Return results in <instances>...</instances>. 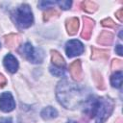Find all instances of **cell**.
Returning a JSON list of instances; mask_svg holds the SVG:
<instances>
[{
    "label": "cell",
    "instance_id": "obj_14",
    "mask_svg": "<svg viewBox=\"0 0 123 123\" xmlns=\"http://www.w3.org/2000/svg\"><path fill=\"white\" fill-rule=\"evenodd\" d=\"M40 114L43 119H52L58 115V111L53 107H46L41 111Z\"/></svg>",
    "mask_w": 123,
    "mask_h": 123
},
{
    "label": "cell",
    "instance_id": "obj_6",
    "mask_svg": "<svg viewBox=\"0 0 123 123\" xmlns=\"http://www.w3.org/2000/svg\"><path fill=\"white\" fill-rule=\"evenodd\" d=\"M15 108V102L10 92H3L0 95V110L4 112H10Z\"/></svg>",
    "mask_w": 123,
    "mask_h": 123
},
{
    "label": "cell",
    "instance_id": "obj_10",
    "mask_svg": "<svg viewBox=\"0 0 123 123\" xmlns=\"http://www.w3.org/2000/svg\"><path fill=\"white\" fill-rule=\"evenodd\" d=\"M79 29V19L77 17H71L66 20V30L69 35H75Z\"/></svg>",
    "mask_w": 123,
    "mask_h": 123
},
{
    "label": "cell",
    "instance_id": "obj_20",
    "mask_svg": "<svg viewBox=\"0 0 123 123\" xmlns=\"http://www.w3.org/2000/svg\"><path fill=\"white\" fill-rule=\"evenodd\" d=\"M101 23H102V25L104 27H108V28H116L117 27V25L111 18H106V19L102 20Z\"/></svg>",
    "mask_w": 123,
    "mask_h": 123
},
{
    "label": "cell",
    "instance_id": "obj_15",
    "mask_svg": "<svg viewBox=\"0 0 123 123\" xmlns=\"http://www.w3.org/2000/svg\"><path fill=\"white\" fill-rule=\"evenodd\" d=\"M109 58V52L102 50V49H97V48H92V55L91 59L93 60H107Z\"/></svg>",
    "mask_w": 123,
    "mask_h": 123
},
{
    "label": "cell",
    "instance_id": "obj_2",
    "mask_svg": "<svg viewBox=\"0 0 123 123\" xmlns=\"http://www.w3.org/2000/svg\"><path fill=\"white\" fill-rule=\"evenodd\" d=\"M113 102L108 98H90L87 100L85 112L90 118H95V123H103L111 113Z\"/></svg>",
    "mask_w": 123,
    "mask_h": 123
},
{
    "label": "cell",
    "instance_id": "obj_16",
    "mask_svg": "<svg viewBox=\"0 0 123 123\" xmlns=\"http://www.w3.org/2000/svg\"><path fill=\"white\" fill-rule=\"evenodd\" d=\"M111 84L113 87H121L122 85V72L120 71H115V73H113L111 77Z\"/></svg>",
    "mask_w": 123,
    "mask_h": 123
},
{
    "label": "cell",
    "instance_id": "obj_27",
    "mask_svg": "<svg viewBox=\"0 0 123 123\" xmlns=\"http://www.w3.org/2000/svg\"><path fill=\"white\" fill-rule=\"evenodd\" d=\"M0 123H12V118H10V117L0 118Z\"/></svg>",
    "mask_w": 123,
    "mask_h": 123
},
{
    "label": "cell",
    "instance_id": "obj_13",
    "mask_svg": "<svg viewBox=\"0 0 123 123\" xmlns=\"http://www.w3.org/2000/svg\"><path fill=\"white\" fill-rule=\"evenodd\" d=\"M20 41V37L14 34H10L5 37V44L9 48H13L19 44Z\"/></svg>",
    "mask_w": 123,
    "mask_h": 123
},
{
    "label": "cell",
    "instance_id": "obj_23",
    "mask_svg": "<svg viewBox=\"0 0 123 123\" xmlns=\"http://www.w3.org/2000/svg\"><path fill=\"white\" fill-rule=\"evenodd\" d=\"M50 71L55 76H62L63 74V69H62L60 67H56V66H51L50 67Z\"/></svg>",
    "mask_w": 123,
    "mask_h": 123
},
{
    "label": "cell",
    "instance_id": "obj_21",
    "mask_svg": "<svg viewBox=\"0 0 123 123\" xmlns=\"http://www.w3.org/2000/svg\"><path fill=\"white\" fill-rule=\"evenodd\" d=\"M122 66H123V63L121 60H113L111 62V68L115 71H120Z\"/></svg>",
    "mask_w": 123,
    "mask_h": 123
},
{
    "label": "cell",
    "instance_id": "obj_1",
    "mask_svg": "<svg viewBox=\"0 0 123 123\" xmlns=\"http://www.w3.org/2000/svg\"><path fill=\"white\" fill-rule=\"evenodd\" d=\"M56 91L59 102L66 109H75L82 102L81 90L75 84L67 80L61 81Z\"/></svg>",
    "mask_w": 123,
    "mask_h": 123
},
{
    "label": "cell",
    "instance_id": "obj_30",
    "mask_svg": "<svg viewBox=\"0 0 123 123\" xmlns=\"http://www.w3.org/2000/svg\"><path fill=\"white\" fill-rule=\"evenodd\" d=\"M67 123H77V122L76 121H68Z\"/></svg>",
    "mask_w": 123,
    "mask_h": 123
},
{
    "label": "cell",
    "instance_id": "obj_29",
    "mask_svg": "<svg viewBox=\"0 0 123 123\" xmlns=\"http://www.w3.org/2000/svg\"><path fill=\"white\" fill-rule=\"evenodd\" d=\"M116 123H122V120H121V118H119V119L116 121Z\"/></svg>",
    "mask_w": 123,
    "mask_h": 123
},
{
    "label": "cell",
    "instance_id": "obj_24",
    "mask_svg": "<svg viewBox=\"0 0 123 123\" xmlns=\"http://www.w3.org/2000/svg\"><path fill=\"white\" fill-rule=\"evenodd\" d=\"M54 4H56V2H53V1H40L38 3V6L40 7V9H46L49 6L54 5Z\"/></svg>",
    "mask_w": 123,
    "mask_h": 123
},
{
    "label": "cell",
    "instance_id": "obj_7",
    "mask_svg": "<svg viewBox=\"0 0 123 123\" xmlns=\"http://www.w3.org/2000/svg\"><path fill=\"white\" fill-rule=\"evenodd\" d=\"M3 63L6 69L11 73H14L18 69V62L12 54H8L5 56L3 60Z\"/></svg>",
    "mask_w": 123,
    "mask_h": 123
},
{
    "label": "cell",
    "instance_id": "obj_17",
    "mask_svg": "<svg viewBox=\"0 0 123 123\" xmlns=\"http://www.w3.org/2000/svg\"><path fill=\"white\" fill-rule=\"evenodd\" d=\"M82 8L84 11H86L87 12H94L97 10L98 6L93 1H84V2H82Z\"/></svg>",
    "mask_w": 123,
    "mask_h": 123
},
{
    "label": "cell",
    "instance_id": "obj_25",
    "mask_svg": "<svg viewBox=\"0 0 123 123\" xmlns=\"http://www.w3.org/2000/svg\"><path fill=\"white\" fill-rule=\"evenodd\" d=\"M115 15H116V17L118 18V20L120 21V22H122L123 21V9H120V10H118L117 12H116V13H115Z\"/></svg>",
    "mask_w": 123,
    "mask_h": 123
},
{
    "label": "cell",
    "instance_id": "obj_18",
    "mask_svg": "<svg viewBox=\"0 0 123 123\" xmlns=\"http://www.w3.org/2000/svg\"><path fill=\"white\" fill-rule=\"evenodd\" d=\"M56 15H59V12H58L55 9H53V8L48 9V10L43 13V20H44V21H48L49 19H51L52 17H54V16H56Z\"/></svg>",
    "mask_w": 123,
    "mask_h": 123
},
{
    "label": "cell",
    "instance_id": "obj_11",
    "mask_svg": "<svg viewBox=\"0 0 123 123\" xmlns=\"http://www.w3.org/2000/svg\"><path fill=\"white\" fill-rule=\"evenodd\" d=\"M112 40H113V35L111 32L104 31L100 34V36L97 39V42L102 45H111Z\"/></svg>",
    "mask_w": 123,
    "mask_h": 123
},
{
    "label": "cell",
    "instance_id": "obj_19",
    "mask_svg": "<svg viewBox=\"0 0 123 123\" xmlns=\"http://www.w3.org/2000/svg\"><path fill=\"white\" fill-rule=\"evenodd\" d=\"M94 81H95V84H96V86H97L98 88H100V89L105 88L103 78H102V76H101L99 73H97V72L94 73Z\"/></svg>",
    "mask_w": 123,
    "mask_h": 123
},
{
    "label": "cell",
    "instance_id": "obj_26",
    "mask_svg": "<svg viewBox=\"0 0 123 123\" xmlns=\"http://www.w3.org/2000/svg\"><path fill=\"white\" fill-rule=\"evenodd\" d=\"M6 84H7V80H6V78H5L2 74H0V87H3Z\"/></svg>",
    "mask_w": 123,
    "mask_h": 123
},
{
    "label": "cell",
    "instance_id": "obj_12",
    "mask_svg": "<svg viewBox=\"0 0 123 123\" xmlns=\"http://www.w3.org/2000/svg\"><path fill=\"white\" fill-rule=\"evenodd\" d=\"M51 60H52L54 66H56V67L62 68L65 65V62H64L62 56L58 51H55V50L51 51Z\"/></svg>",
    "mask_w": 123,
    "mask_h": 123
},
{
    "label": "cell",
    "instance_id": "obj_22",
    "mask_svg": "<svg viewBox=\"0 0 123 123\" xmlns=\"http://www.w3.org/2000/svg\"><path fill=\"white\" fill-rule=\"evenodd\" d=\"M56 4H58L62 10H68L71 6V1H58L56 2Z\"/></svg>",
    "mask_w": 123,
    "mask_h": 123
},
{
    "label": "cell",
    "instance_id": "obj_3",
    "mask_svg": "<svg viewBox=\"0 0 123 123\" xmlns=\"http://www.w3.org/2000/svg\"><path fill=\"white\" fill-rule=\"evenodd\" d=\"M13 18L16 25L19 28L21 29L29 28L34 21V17L30 6L27 4H23L19 8H17L13 13Z\"/></svg>",
    "mask_w": 123,
    "mask_h": 123
},
{
    "label": "cell",
    "instance_id": "obj_8",
    "mask_svg": "<svg viewBox=\"0 0 123 123\" xmlns=\"http://www.w3.org/2000/svg\"><path fill=\"white\" fill-rule=\"evenodd\" d=\"M84 28L83 31L81 33V37L85 39H89L91 34H92V29L94 26V21L92 19H90L89 17H84Z\"/></svg>",
    "mask_w": 123,
    "mask_h": 123
},
{
    "label": "cell",
    "instance_id": "obj_28",
    "mask_svg": "<svg viewBox=\"0 0 123 123\" xmlns=\"http://www.w3.org/2000/svg\"><path fill=\"white\" fill-rule=\"evenodd\" d=\"M115 52L119 55V56H122V46L120 44H118L116 47H115Z\"/></svg>",
    "mask_w": 123,
    "mask_h": 123
},
{
    "label": "cell",
    "instance_id": "obj_5",
    "mask_svg": "<svg viewBox=\"0 0 123 123\" xmlns=\"http://www.w3.org/2000/svg\"><path fill=\"white\" fill-rule=\"evenodd\" d=\"M65 52L69 58L79 56L84 52V45L80 40L71 39L65 44Z\"/></svg>",
    "mask_w": 123,
    "mask_h": 123
},
{
    "label": "cell",
    "instance_id": "obj_9",
    "mask_svg": "<svg viewBox=\"0 0 123 123\" xmlns=\"http://www.w3.org/2000/svg\"><path fill=\"white\" fill-rule=\"evenodd\" d=\"M69 71L72 76V78L76 81L81 80L82 78V66H81V61L77 60L74 61L70 65H69Z\"/></svg>",
    "mask_w": 123,
    "mask_h": 123
},
{
    "label": "cell",
    "instance_id": "obj_4",
    "mask_svg": "<svg viewBox=\"0 0 123 123\" xmlns=\"http://www.w3.org/2000/svg\"><path fill=\"white\" fill-rule=\"evenodd\" d=\"M19 52L27 60H29L30 62H32L34 63L41 62L43 60V51L39 48L35 49L30 42H26L24 45H22L20 47Z\"/></svg>",
    "mask_w": 123,
    "mask_h": 123
}]
</instances>
